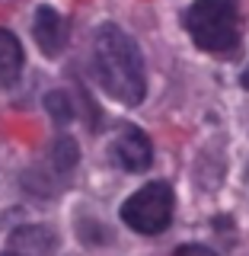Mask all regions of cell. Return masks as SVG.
Here are the masks:
<instances>
[{
    "instance_id": "cell-2",
    "label": "cell",
    "mask_w": 249,
    "mask_h": 256,
    "mask_svg": "<svg viewBox=\"0 0 249 256\" xmlns=\"http://www.w3.org/2000/svg\"><path fill=\"white\" fill-rule=\"evenodd\" d=\"M192 42L205 52H230L240 42V6L237 0H195L186 13Z\"/></svg>"
},
{
    "instance_id": "cell-7",
    "label": "cell",
    "mask_w": 249,
    "mask_h": 256,
    "mask_svg": "<svg viewBox=\"0 0 249 256\" xmlns=\"http://www.w3.org/2000/svg\"><path fill=\"white\" fill-rule=\"evenodd\" d=\"M19 68H22V48H19V42H16L13 32L0 29V84L16 80Z\"/></svg>"
},
{
    "instance_id": "cell-11",
    "label": "cell",
    "mask_w": 249,
    "mask_h": 256,
    "mask_svg": "<svg viewBox=\"0 0 249 256\" xmlns=\"http://www.w3.org/2000/svg\"><path fill=\"white\" fill-rule=\"evenodd\" d=\"M243 86H246V90H249V68L243 70Z\"/></svg>"
},
{
    "instance_id": "cell-4",
    "label": "cell",
    "mask_w": 249,
    "mask_h": 256,
    "mask_svg": "<svg viewBox=\"0 0 249 256\" xmlns=\"http://www.w3.org/2000/svg\"><path fill=\"white\" fill-rule=\"evenodd\" d=\"M112 157H115V164L122 166V170L141 173V170H147L150 160H154V148H150L147 134H144L141 128H122L118 138L112 141Z\"/></svg>"
},
{
    "instance_id": "cell-5",
    "label": "cell",
    "mask_w": 249,
    "mask_h": 256,
    "mask_svg": "<svg viewBox=\"0 0 249 256\" xmlns=\"http://www.w3.org/2000/svg\"><path fill=\"white\" fill-rule=\"evenodd\" d=\"M32 36H35L38 48L45 54H51V58L58 52H64V45H67V26H64V20L51 6H38L35 22H32Z\"/></svg>"
},
{
    "instance_id": "cell-10",
    "label": "cell",
    "mask_w": 249,
    "mask_h": 256,
    "mask_svg": "<svg viewBox=\"0 0 249 256\" xmlns=\"http://www.w3.org/2000/svg\"><path fill=\"white\" fill-rule=\"evenodd\" d=\"M176 256H218L214 250H208V246H198V244H189V246H179V253Z\"/></svg>"
},
{
    "instance_id": "cell-9",
    "label": "cell",
    "mask_w": 249,
    "mask_h": 256,
    "mask_svg": "<svg viewBox=\"0 0 249 256\" xmlns=\"http://www.w3.org/2000/svg\"><path fill=\"white\" fill-rule=\"evenodd\" d=\"M45 106H48V112H51V118H58L61 125L70 118V100L64 93H48L45 96Z\"/></svg>"
},
{
    "instance_id": "cell-1",
    "label": "cell",
    "mask_w": 249,
    "mask_h": 256,
    "mask_svg": "<svg viewBox=\"0 0 249 256\" xmlns=\"http://www.w3.org/2000/svg\"><path fill=\"white\" fill-rule=\"evenodd\" d=\"M93 68L99 77L102 90L112 100L125 102V106H138L147 90V80H144V61L138 45L131 42V36L122 32L118 26H102L96 32L93 42Z\"/></svg>"
},
{
    "instance_id": "cell-12",
    "label": "cell",
    "mask_w": 249,
    "mask_h": 256,
    "mask_svg": "<svg viewBox=\"0 0 249 256\" xmlns=\"http://www.w3.org/2000/svg\"><path fill=\"white\" fill-rule=\"evenodd\" d=\"M0 256H22V253H16V250H10V253H0Z\"/></svg>"
},
{
    "instance_id": "cell-3",
    "label": "cell",
    "mask_w": 249,
    "mask_h": 256,
    "mask_svg": "<svg viewBox=\"0 0 249 256\" xmlns=\"http://www.w3.org/2000/svg\"><path fill=\"white\" fill-rule=\"evenodd\" d=\"M173 218V189L166 182H147L122 205V221L138 234H160Z\"/></svg>"
},
{
    "instance_id": "cell-6",
    "label": "cell",
    "mask_w": 249,
    "mask_h": 256,
    "mask_svg": "<svg viewBox=\"0 0 249 256\" xmlns=\"http://www.w3.org/2000/svg\"><path fill=\"white\" fill-rule=\"evenodd\" d=\"M10 246L22 256H45L54 246V234L42 224H32V228H16L10 237Z\"/></svg>"
},
{
    "instance_id": "cell-8",
    "label": "cell",
    "mask_w": 249,
    "mask_h": 256,
    "mask_svg": "<svg viewBox=\"0 0 249 256\" xmlns=\"http://www.w3.org/2000/svg\"><path fill=\"white\" fill-rule=\"evenodd\" d=\"M51 160H54L58 170H70V166L77 164V144L61 134V138L54 141V148H51Z\"/></svg>"
}]
</instances>
